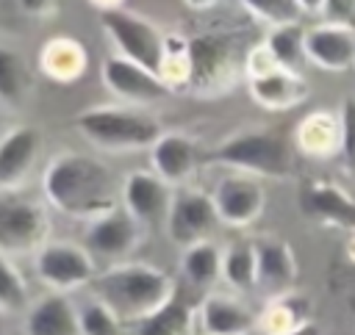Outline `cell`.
Here are the masks:
<instances>
[{"label":"cell","instance_id":"277c9868","mask_svg":"<svg viewBox=\"0 0 355 335\" xmlns=\"http://www.w3.org/2000/svg\"><path fill=\"white\" fill-rule=\"evenodd\" d=\"M75 130L108 152L150 150L164 133L153 114L130 105H92L75 116Z\"/></svg>","mask_w":355,"mask_h":335},{"label":"cell","instance_id":"5bb4252c","mask_svg":"<svg viewBox=\"0 0 355 335\" xmlns=\"http://www.w3.org/2000/svg\"><path fill=\"white\" fill-rule=\"evenodd\" d=\"M103 83L114 97H119L122 102H130V105L158 102L172 94V89L166 86V80L161 75H155V72L144 69L141 64L122 58V55H108L103 61Z\"/></svg>","mask_w":355,"mask_h":335},{"label":"cell","instance_id":"836d02e7","mask_svg":"<svg viewBox=\"0 0 355 335\" xmlns=\"http://www.w3.org/2000/svg\"><path fill=\"white\" fill-rule=\"evenodd\" d=\"M19 8L28 17H50L58 8V0H19Z\"/></svg>","mask_w":355,"mask_h":335},{"label":"cell","instance_id":"44dd1931","mask_svg":"<svg viewBox=\"0 0 355 335\" xmlns=\"http://www.w3.org/2000/svg\"><path fill=\"white\" fill-rule=\"evenodd\" d=\"M294 147L316 161L341 152V116L336 111H311L294 127Z\"/></svg>","mask_w":355,"mask_h":335},{"label":"cell","instance_id":"6da1fadb","mask_svg":"<svg viewBox=\"0 0 355 335\" xmlns=\"http://www.w3.org/2000/svg\"><path fill=\"white\" fill-rule=\"evenodd\" d=\"M42 191L50 208L69 219H94L122 202V185L97 158L75 150L53 155L42 174Z\"/></svg>","mask_w":355,"mask_h":335},{"label":"cell","instance_id":"83f0119b","mask_svg":"<svg viewBox=\"0 0 355 335\" xmlns=\"http://www.w3.org/2000/svg\"><path fill=\"white\" fill-rule=\"evenodd\" d=\"M222 280L239 293L255 288V244L236 241L222 252Z\"/></svg>","mask_w":355,"mask_h":335},{"label":"cell","instance_id":"ac0fdd59","mask_svg":"<svg viewBox=\"0 0 355 335\" xmlns=\"http://www.w3.org/2000/svg\"><path fill=\"white\" fill-rule=\"evenodd\" d=\"M247 89L252 102L266 111H288L308 100V80L302 78V72H288L277 64L263 72L247 75Z\"/></svg>","mask_w":355,"mask_h":335},{"label":"cell","instance_id":"7402d4cb","mask_svg":"<svg viewBox=\"0 0 355 335\" xmlns=\"http://www.w3.org/2000/svg\"><path fill=\"white\" fill-rule=\"evenodd\" d=\"M25 335H80L75 302L61 291H50L25 310Z\"/></svg>","mask_w":355,"mask_h":335},{"label":"cell","instance_id":"52a82bcc","mask_svg":"<svg viewBox=\"0 0 355 335\" xmlns=\"http://www.w3.org/2000/svg\"><path fill=\"white\" fill-rule=\"evenodd\" d=\"M50 235L47 208L19 191H0V252L8 257L33 255Z\"/></svg>","mask_w":355,"mask_h":335},{"label":"cell","instance_id":"484cf974","mask_svg":"<svg viewBox=\"0 0 355 335\" xmlns=\"http://www.w3.org/2000/svg\"><path fill=\"white\" fill-rule=\"evenodd\" d=\"M305 30L297 22H283V25H272L266 39H263V47L266 53L272 55V61L288 72H302L308 55H305Z\"/></svg>","mask_w":355,"mask_h":335},{"label":"cell","instance_id":"ab89813d","mask_svg":"<svg viewBox=\"0 0 355 335\" xmlns=\"http://www.w3.org/2000/svg\"><path fill=\"white\" fill-rule=\"evenodd\" d=\"M0 335H6V329H3V321H0Z\"/></svg>","mask_w":355,"mask_h":335},{"label":"cell","instance_id":"3957f363","mask_svg":"<svg viewBox=\"0 0 355 335\" xmlns=\"http://www.w3.org/2000/svg\"><path fill=\"white\" fill-rule=\"evenodd\" d=\"M186 55H189L186 91L202 100H216L227 94L239 83L247 61V53L241 55L239 39L233 33H219V30L197 33L186 39Z\"/></svg>","mask_w":355,"mask_h":335},{"label":"cell","instance_id":"5b68a950","mask_svg":"<svg viewBox=\"0 0 355 335\" xmlns=\"http://www.w3.org/2000/svg\"><path fill=\"white\" fill-rule=\"evenodd\" d=\"M208 163L244 172L252 177H272L286 180L294 172V155L291 147L272 130H236L225 136L214 150L205 152Z\"/></svg>","mask_w":355,"mask_h":335},{"label":"cell","instance_id":"4dcf8cb0","mask_svg":"<svg viewBox=\"0 0 355 335\" xmlns=\"http://www.w3.org/2000/svg\"><path fill=\"white\" fill-rule=\"evenodd\" d=\"M241 6L261 22L272 25H283V22H297L300 19V8L294 0H241Z\"/></svg>","mask_w":355,"mask_h":335},{"label":"cell","instance_id":"e575fe53","mask_svg":"<svg viewBox=\"0 0 355 335\" xmlns=\"http://www.w3.org/2000/svg\"><path fill=\"white\" fill-rule=\"evenodd\" d=\"M275 335H322V329H319V324H313V321H300L297 327H291V329H286V332H275Z\"/></svg>","mask_w":355,"mask_h":335},{"label":"cell","instance_id":"ba28073f","mask_svg":"<svg viewBox=\"0 0 355 335\" xmlns=\"http://www.w3.org/2000/svg\"><path fill=\"white\" fill-rule=\"evenodd\" d=\"M33 271L50 291H61V293L92 285V280L97 277L92 252L72 241L42 244L33 252Z\"/></svg>","mask_w":355,"mask_h":335},{"label":"cell","instance_id":"f546056e","mask_svg":"<svg viewBox=\"0 0 355 335\" xmlns=\"http://www.w3.org/2000/svg\"><path fill=\"white\" fill-rule=\"evenodd\" d=\"M80 335H122V318L97 296L78 307Z\"/></svg>","mask_w":355,"mask_h":335},{"label":"cell","instance_id":"30bf717a","mask_svg":"<svg viewBox=\"0 0 355 335\" xmlns=\"http://www.w3.org/2000/svg\"><path fill=\"white\" fill-rule=\"evenodd\" d=\"M141 230L144 227L119 202L108 213H100L86 221L83 246L92 252V257H105V260L122 263L141 244Z\"/></svg>","mask_w":355,"mask_h":335},{"label":"cell","instance_id":"d6a6232c","mask_svg":"<svg viewBox=\"0 0 355 335\" xmlns=\"http://www.w3.org/2000/svg\"><path fill=\"white\" fill-rule=\"evenodd\" d=\"M327 22H341L355 28V0H324V11Z\"/></svg>","mask_w":355,"mask_h":335},{"label":"cell","instance_id":"7a4b0ae2","mask_svg":"<svg viewBox=\"0 0 355 335\" xmlns=\"http://www.w3.org/2000/svg\"><path fill=\"white\" fill-rule=\"evenodd\" d=\"M92 291L119 318L139 321L175 296V280L150 263H114L92 280Z\"/></svg>","mask_w":355,"mask_h":335},{"label":"cell","instance_id":"f35d334b","mask_svg":"<svg viewBox=\"0 0 355 335\" xmlns=\"http://www.w3.org/2000/svg\"><path fill=\"white\" fill-rule=\"evenodd\" d=\"M344 249H347V257L355 263V233H347V244H344Z\"/></svg>","mask_w":355,"mask_h":335},{"label":"cell","instance_id":"d590c367","mask_svg":"<svg viewBox=\"0 0 355 335\" xmlns=\"http://www.w3.org/2000/svg\"><path fill=\"white\" fill-rule=\"evenodd\" d=\"M294 3L302 14H322L324 11V0H294Z\"/></svg>","mask_w":355,"mask_h":335},{"label":"cell","instance_id":"603a6c76","mask_svg":"<svg viewBox=\"0 0 355 335\" xmlns=\"http://www.w3.org/2000/svg\"><path fill=\"white\" fill-rule=\"evenodd\" d=\"M89 66L86 47L72 36H53L39 53V69L55 83H75Z\"/></svg>","mask_w":355,"mask_h":335},{"label":"cell","instance_id":"1f68e13d","mask_svg":"<svg viewBox=\"0 0 355 335\" xmlns=\"http://www.w3.org/2000/svg\"><path fill=\"white\" fill-rule=\"evenodd\" d=\"M338 116H341V155L347 169L355 174V97H344Z\"/></svg>","mask_w":355,"mask_h":335},{"label":"cell","instance_id":"74e56055","mask_svg":"<svg viewBox=\"0 0 355 335\" xmlns=\"http://www.w3.org/2000/svg\"><path fill=\"white\" fill-rule=\"evenodd\" d=\"M189 8H194V11H205V8H211V6H216L219 0H183Z\"/></svg>","mask_w":355,"mask_h":335},{"label":"cell","instance_id":"d4e9b609","mask_svg":"<svg viewBox=\"0 0 355 335\" xmlns=\"http://www.w3.org/2000/svg\"><path fill=\"white\" fill-rule=\"evenodd\" d=\"M222 252L214 241H197L183 249L180 257V274L194 291H211L216 280H222Z\"/></svg>","mask_w":355,"mask_h":335},{"label":"cell","instance_id":"8992f818","mask_svg":"<svg viewBox=\"0 0 355 335\" xmlns=\"http://www.w3.org/2000/svg\"><path fill=\"white\" fill-rule=\"evenodd\" d=\"M100 25L111 39V44L116 47V55L130 58L155 75L164 72L169 36H164V30L155 22L128 8H108V11H100Z\"/></svg>","mask_w":355,"mask_h":335},{"label":"cell","instance_id":"d6986e66","mask_svg":"<svg viewBox=\"0 0 355 335\" xmlns=\"http://www.w3.org/2000/svg\"><path fill=\"white\" fill-rule=\"evenodd\" d=\"M150 163L158 177H164L169 185H183L194 174L200 163V147L197 138L180 133V130H164L158 141L150 147Z\"/></svg>","mask_w":355,"mask_h":335},{"label":"cell","instance_id":"9a60e30c","mask_svg":"<svg viewBox=\"0 0 355 335\" xmlns=\"http://www.w3.org/2000/svg\"><path fill=\"white\" fill-rule=\"evenodd\" d=\"M42 152V130L14 125L0 136V191H19Z\"/></svg>","mask_w":355,"mask_h":335},{"label":"cell","instance_id":"7c38bea8","mask_svg":"<svg viewBox=\"0 0 355 335\" xmlns=\"http://www.w3.org/2000/svg\"><path fill=\"white\" fill-rule=\"evenodd\" d=\"M297 202L305 219H311L319 227L355 233V199L336 185L333 180L311 177L300 185Z\"/></svg>","mask_w":355,"mask_h":335},{"label":"cell","instance_id":"cb8c5ba5","mask_svg":"<svg viewBox=\"0 0 355 335\" xmlns=\"http://www.w3.org/2000/svg\"><path fill=\"white\" fill-rule=\"evenodd\" d=\"M197 310L178 291L158 310L136 321V335H194Z\"/></svg>","mask_w":355,"mask_h":335},{"label":"cell","instance_id":"4fadbf2b","mask_svg":"<svg viewBox=\"0 0 355 335\" xmlns=\"http://www.w3.org/2000/svg\"><path fill=\"white\" fill-rule=\"evenodd\" d=\"M214 205L219 213V221L227 227H250L261 219L266 205V191L258 177L233 172L225 174L214 188Z\"/></svg>","mask_w":355,"mask_h":335},{"label":"cell","instance_id":"8d00e7d4","mask_svg":"<svg viewBox=\"0 0 355 335\" xmlns=\"http://www.w3.org/2000/svg\"><path fill=\"white\" fill-rule=\"evenodd\" d=\"M97 11H108V8H122V3L125 0H89Z\"/></svg>","mask_w":355,"mask_h":335},{"label":"cell","instance_id":"f1b7e54d","mask_svg":"<svg viewBox=\"0 0 355 335\" xmlns=\"http://www.w3.org/2000/svg\"><path fill=\"white\" fill-rule=\"evenodd\" d=\"M31 307L28 282L14 266V260L0 252V313H22Z\"/></svg>","mask_w":355,"mask_h":335},{"label":"cell","instance_id":"4316f807","mask_svg":"<svg viewBox=\"0 0 355 335\" xmlns=\"http://www.w3.org/2000/svg\"><path fill=\"white\" fill-rule=\"evenodd\" d=\"M28 91H31V78L22 55L0 44V105L22 108L28 100Z\"/></svg>","mask_w":355,"mask_h":335},{"label":"cell","instance_id":"e0dca14e","mask_svg":"<svg viewBox=\"0 0 355 335\" xmlns=\"http://www.w3.org/2000/svg\"><path fill=\"white\" fill-rule=\"evenodd\" d=\"M297 257L291 246L280 238H258L255 241V288L272 299L288 296L297 285Z\"/></svg>","mask_w":355,"mask_h":335},{"label":"cell","instance_id":"9c48e42d","mask_svg":"<svg viewBox=\"0 0 355 335\" xmlns=\"http://www.w3.org/2000/svg\"><path fill=\"white\" fill-rule=\"evenodd\" d=\"M219 224V213L214 205V197L191 188V185H178L175 197H172V208H169V219H166V235L172 244H178L180 249L205 241L208 233Z\"/></svg>","mask_w":355,"mask_h":335},{"label":"cell","instance_id":"2e32d148","mask_svg":"<svg viewBox=\"0 0 355 335\" xmlns=\"http://www.w3.org/2000/svg\"><path fill=\"white\" fill-rule=\"evenodd\" d=\"M305 55L308 64L324 72L355 69V28L341 22H319L305 30Z\"/></svg>","mask_w":355,"mask_h":335},{"label":"cell","instance_id":"ffe728a7","mask_svg":"<svg viewBox=\"0 0 355 335\" xmlns=\"http://www.w3.org/2000/svg\"><path fill=\"white\" fill-rule=\"evenodd\" d=\"M197 321L205 335H250L255 329V313L241 302L227 293H205Z\"/></svg>","mask_w":355,"mask_h":335},{"label":"cell","instance_id":"8fae6325","mask_svg":"<svg viewBox=\"0 0 355 335\" xmlns=\"http://www.w3.org/2000/svg\"><path fill=\"white\" fill-rule=\"evenodd\" d=\"M175 185L155 172L133 169L122 180V205L144 230H164L172 208Z\"/></svg>","mask_w":355,"mask_h":335}]
</instances>
